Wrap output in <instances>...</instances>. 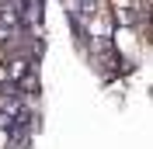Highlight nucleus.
Returning a JSON list of instances; mask_svg holds the SVG:
<instances>
[{
    "label": "nucleus",
    "mask_w": 153,
    "mask_h": 149,
    "mask_svg": "<svg viewBox=\"0 0 153 149\" xmlns=\"http://www.w3.org/2000/svg\"><path fill=\"white\" fill-rule=\"evenodd\" d=\"M143 31L153 38V7H146V24H143Z\"/></svg>",
    "instance_id": "f257e3e1"
},
{
    "label": "nucleus",
    "mask_w": 153,
    "mask_h": 149,
    "mask_svg": "<svg viewBox=\"0 0 153 149\" xmlns=\"http://www.w3.org/2000/svg\"><path fill=\"white\" fill-rule=\"evenodd\" d=\"M7 142H10V132H4V128H0V149L7 146Z\"/></svg>",
    "instance_id": "f03ea898"
},
{
    "label": "nucleus",
    "mask_w": 153,
    "mask_h": 149,
    "mask_svg": "<svg viewBox=\"0 0 153 149\" xmlns=\"http://www.w3.org/2000/svg\"><path fill=\"white\" fill-rule=\"evenodd\" d=\"M143 7H153V0H143Z\"/></svg>",
    "instance_id": "7ed1b4c3"
}]
</instances>
